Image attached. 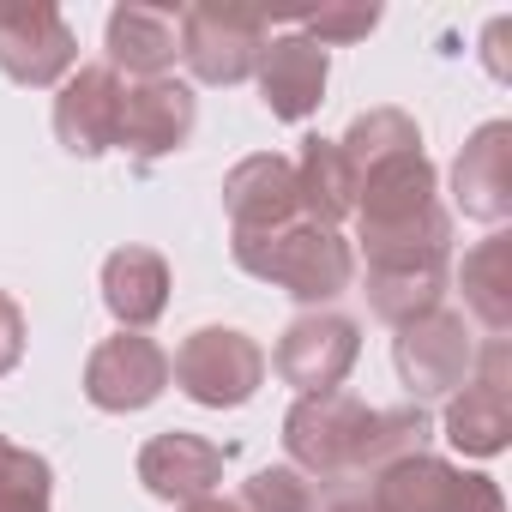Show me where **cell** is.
<instances>
[{"instance_id":"1","label":"cell","mask_w":512,"mask_h":512,"mask_svg":"<svg viewBox=\"0 0 512 512\" xmlns=\"http://www.w3.org/2000/svg\"><path fill=\"white\" fill-rule=\"evenodd\" d=\"M356 175V241L368 253V308L386 326H404L440 308L452 284V217L434 193V163L404 109H368L338 139Z\"/></svg>"},{"instance_id":"2","label":"cell","mask_w":512,"mask_h":512,"mask_svg":"<svg viewBox=\"0 0 512 512\" xmlns=\"http://www.w3.org/2000/svg\"><path fill=\"white\" fill-rule=\"evenodd\" d=\"M229 253L247 278L260 284H278L284 296L320 308V302H338L350 284H356V253L338 229H320L308 217L296 223H278V229H260V235H229Z\"/></svg>"},{"instance_id":"3","label":"cell","mask_w":512,"mask_h":512,"mask_svg":"<svg viewBox=\"0 0 512 512\" xmlns=\"http://www.w3.org/2000/svg\"><path fill=\"white\" fill-rule=\"evenodd\" d=\"M169 374H175V386H181L193 404H205V410H235V404H247L253 392H260V380H266V350L253 344L247 332H235V326H199V332L175 350Z\"/></svg>"},{"instance_id":"4","label":"cell","mask_w":512,"mask_h":512,"mask_svg":"<svg viewBox=\"0 0 512 512\" xmlns=\"http://www.w3.org/2000/svg\"><path fill=\"white\" fill-rule=\"evenodd\" d=\"M392 362H398V380L410 386V404L458 392L470 380V368H476L470 320L452 314V308H428V314L404 320L398 326V344H392Z\"/></svg>"},{"instance_id":"5","label":"cell","mask_w":512,"mask_h":512,"mask_svg":"<svg viewBox=\"0 0 512 512\" xmlns=\"http://www.w3.org/2000/svg\"><path fill=\"white\" fill-rule=\"evenodd\" d=\"M368 500H374V512H506V500L488 476L458 470L428 452L368 476Z\"/></svg>"},{"instance_id":"6","label":"cell","mask_w":512,"mask_h":512,"mask_svg":"<svg viewBox=\"0 0 512 512\" xmlns=\"http://www.w3.org/2000/svg\"><path fill=\"white\" fill-rule=\"evenodd\" d=\"M506 434H512V350L506 338H488L476 350L464 392L446 404V440L464 458H494L506 452Z\"/></svg>"},{"instance_id":"7","label":"cell","mask_w":512,"mask_h":512,"mask_svg":"<svg viewBox=\"0 0 512 512\" xmlns=\"http://www.w3.org/2000/svg\"><path fill=\"white\" fill-rule=\"evenodd\" d=\"M79 61V43H73V25L49 7V0H7L0 7V73L13 85H31V91H49L73 73Z\"/></svg>"},{"instance_id":"8","label":"cell","mask_w":512,"mask_h":512,"mask_svg":"<svg viewBox=\"0 0 512 512\" xmlns=\"http://www.w3.org/2000/svg\"><path fill=\"white\" fill-rule=\"evenodd\" d=\"M272 31L260 13H223V7H187L181 13V55L199 85H241L260 67Z\"/></svg>"},{"instance_id":"9","label":"cell","mask_w":512,"mask_h":512,"mask_svg":"<svg viewBox=\"0 0 512 512\" xmlns=\"http://www.w3.org/2000/svg\"><path fill=\"white\" fill-rule=\"evenodd\" d=\"M362 422H368V404L350 398L344 386H338V392H314V398H302V404L284 416V446H290L296 470L332 482V476H350Z\"/></svg>"},{"instance_id":"10","label":"cell","mask_w":512,"mask_h":512,"mask_svg":"<svg viewBox=\"0 0 512 512\" xmlns=\"http://www.w3.org/2000/svg\"><path fill=\"white\" fill-rule=\"evenodd\" d=\"M199 103L181 79H133L121 85V127H115V151L157 163L169 151H181L193 139Z\"/></svg>"},{"instance_id":"11","label":"cell","mask_w":512,"mask_h":512,"mask_svg":"<svg viewBox=\"0 0 512 512\" xmlns=\"http://www.w3.org/2000/svg\"><path fill=\"white\" fill-rule=\"evenodd\" d=\"M169 386V356L157 338L145 332H115L91 350L85 362V398L109 416H127V410H145L157 392Z\"/></svg>"},{"instance_id":"12","label":"cell","mask_w":512,"mask_h":512,"mask_svg":"<svg viewBox=\"0 0 512 512\" xmlns=\"http://www.w3.org/2000/svg\"><path fill=\"white\" fill-rule=\"evenodd\" d=\"M356 356H362L356 320H344V314H302L278 338V356L272 362H278L284 386H296L302 398H314V392H338L344 374L356 368Z\"/></svg>"},{"instance_id":"13","label":"cell","mask_w":512,"mask_h":512,"mask_svg":"<svg viewBox=\"0 0 512 512\" xmlns=\"http://www.w3.org/2000/svg\"><path fill=\"white\" fill-rule=\"evenodd\" d=\"M115 127H121V73L109 61L67 73V85L55 97V139L73 157H103V151H115Z\"/></svg>"},{"instance_id":"14","label":"cell","mask_w":512,"mask_h":512,"mask_svg":"<svg viewBox=\"0 0 512 512\" xmlns=\"http://www.w3.org/2000/svg\"><path fill=\"white\" fill-rule=\"evenodd\" d=\"M223 211L235 223V235H260V229H278V223H296L302 217V199H296V163L278 157V151H260V157H241L223 181Z\"/></svg>"},{"instance_id":"15","label":"cell","mask_w":512,"mask_h":512,"mask_svg":"<svg viewBox=\"0 0 512 512\" xmlns=\"http://www.w3.org/2000/svg\"><path fill=\"white\" fill-rule=\"evenodd\" d=\"M223 458H229V446H217V440H205V434L169 428V434L145 440V452H139V482H145L157 500L187 506V500H205V494L223 482Z\"/></svg>"},{"instance_id":"16","label":"cell","mask_w":512,"mask_h":512,"mask_svg":"<svg viewBox=\"0 0 512 512\" xmlns=\"http://www.w3.org/2000/svg\"><path fill=\"white\" fill-rule=\"evenodd\" d=\"M253 73H260V97L278 121H308L326 103V73L332 67H326V49L296 31V37H272Z\"/></svg>"},{"instance_id":"17","label":"cell","mask_w":512,"mask_h":512,"mask_svg":"<svg viewBox=\"0 0 512 512\" xmlns=\"http://www.w3.org/2000/svg\"><path fill=\"white\" fill-rule=\"evenodd\" d=\"M452 187H458V211L464 217L506 223V211H512V127L506 121L476 127V139L452 163Z\"/></svg>"},{"instance_id":"18","label":"cell","mask_w":512,"mask_h":512,"mask_svg":"<svg viewBox=\"0 0 512 512\" xmlns=\"http://www.w3.org/2000/svg\"><path fill=\"white\" fill-rule=\"evenodd\" d=\"M103 302L121 332H145L169 308V260L151 247H115L103 260Z\"/></svg>"},{"instance_id":"19","label":"cell","mask_w":512,"mask_h":512,"mask_svg":"<svg viewBox=\"0 0 512 512\" xmlns=\"http://www.w3.org/2000/svg\"><path fill=\"white\" fill-rule=\"evenodd\" d=\"M181 55V13L163 7H115L109 13V67L133 79H169Z\"/></svg>"},{"instance_id":"20","label":"cell","mask_w":512,"mask_h":512,"mask_svg":"<svg viewBox=\"0 0 512 512\" xmlns=\"http://www.w3.org/2000/svg\"><path fill=\"white\" fill-rule=\"evenodd\" d=\"M296 163V199H302V217L320 223V229H338L350 211H356V175L338 151V139H302V157Z\"/></svg>"},{"instance_id":"21","label":"cell","mask_w":512,"mask_h":512,"mask_svg":"<svg viewBox=\"0 0 512 512\" xmlns=\"http://www.w3.org/2000/svg\"><path fill=\"white\" fill-rule=\"evenodd\" d=\"M464 308L494 332L506 338L512 332V235H488L476 253H464Z\"/></svg>"},{"instance_id":"22","label":"cell","mask_w":512,"mask_h":512,"mask_svg":"<svg viewBox=\"0 0 512 512\" xmlns=\"http://www.w3.org/2000/svg\"><path fill=\"white\" fill-rule=\"evenodd\" d=\"M428 434H434V422H428V410H422V404L368 410L362 440H356V464H350V476H380V470H392V464H404V458L428 452Z\"/></svg>"},{"instance_id":"23","label":"cell","mask_w":512,"mask_h":512,"mask_svg":"<svg viewBox=\"0 0 512 512\" xmlns=\"http://www.w3.org/2000/svg\"><path fill=\"white\" fill-rule=\"evenodd\" d=\"M49 494H55L49 458H37L0 434V512H49Z\"/></svg>"},{"instance_id":"24","label":"cell","mask_w":512,"mask_h":512,"mask_svg":"<svg viewBox=\"0 0 512 512\" xmlns=\"http://www.w3.org/2000/svg\"><path fill=\"white\" fill-rule=\"evenodd\" d=\"M241 512H314V482L290 464H272V470H253L241 500Z\"/></svg>"},{"instance_id":"25","label":"cell","mask_w":512,"mask_h":512,"mask_svg":"<svg viewBox=\"0 0 512 512\" xmlns=\"http://www.w3.org/2000/svg\"><path fill=\"white\" fill-rule=\"evenodd\" d=\"M380 25V7H338V13H314L308 25H302V37L308 43H356V37H368Z\"/></svg>"},{"instance_id":"26","label":"cell","mask_w":512,"mask_h":512,"mask_svg":"<svg viewBox=\"0 0 512 512\" xmlns=\"http://www.w3.org/2000/svg\"><path fill=\"white\" fill-rule=\"evenodd\" d=\"M314 512H374V500H368V476H332V482H320Z\"/></svg>"},{"instance_id":"27","label":"cell","mask_w":512,"mask_h":512,"mask_svg":"<svg viewBox=\"0 0 512 512\" xmlns=\"http://www.w3.org/2000/svg\"><path fill=\"white\" fill-rule=\"evenodd\" d=\"M25 356V308L13 296H0V374H13Z\"/></svg>"},{"instance_id":"28","label":"cell","mask_w":512,"mask_h":512,"mask_svg":"<svg viewBox=\"0 0 512 512\" xmlns=\"http://www.w3.org/2000/svg\"><path fill=\"white\" fill-rule=\"evenodd\" d=\"M181 512H241L235 500H217V494H205V500H187Z\"/></svg>"}]
</instances>
